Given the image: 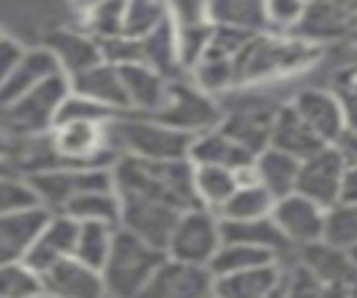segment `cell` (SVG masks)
<instances>
[{
  "label": "cell",
  "mask_w": 357,
  "mask_h": 298,
  "mask_svg": "<svg viewBox=\"0 0 357 298\" xmlns=\"http://www.w3.org/2000/svg\"><path fill=\"white\" fill-rule=\"evenodd\" d=\"M321 292V281L304 270L298 262L287 259L284 262V295L282 298H318Z\"/></svg>",
  "instance_id": "obj_45"
},
{
  "label": "cell",
  "mask_w": 357,
  "mask_h": 298,
  "mask_svg": "<svg viewBox=\"0 0 357 298\" xmlns=\"http://www.w3.org/2000/svg\"><path fill=\"white\" fill-rule=\"evenodd\" d=\"M22 53H25V47H22L14 36L0 33V84H3V81L11 75V70L20 64Z\"/></svg>",
  "instance_id": "obj_48"
},
{
  "label": "cell",
  "mask_w": 357,
  "mask_h": 298,
  "mask_svg": "<svg viewBox=\"0 0 357 298\" xmlns=\"http://www.w3.org/2000/svg\"><path fill=\"white\" fill-rule=\"evenodd\" d=\"M195 89H201L204 95L215 97L218 92H226V89H234V67H231V58L215 53L212 47L184 72Z\"/></svg>",
  "instance_id": "obj_33"
},
{
  "label": "cell",
  "mask_w": 357,
  "mask_h": 298,
  "mask_svg": "<svg viewBox=\"0 0 357 298\" xmlns=\"http://www.w3.org/2000/svg\"><path fill=\"white\" fill-rule=\"evenodd\" d=\"M284 262L276 259L234 276L212 279L215 298H282L284 295Z\"/></svg>",
  "instance_id": "obj_18"
},
{
  "label": "cell",
  "mask_w": 357,
  "mask_h": 298,
  "mask_svg": "<svg viewBox=\"0 0 357 298\" xmlns=\"http://www.w3.org/2000/svg\"><path fill=\"white\" fill-rule=\"evenodd\" d=\"M273 198L259 184L237 187L229 201L218 209V220H262L271 214Z\"/></svg>",
  "instance_id": "obj_36"
},
{
  "label": "cell",
  "mask_w": 357,
  "mask_h": 298,
  "mask_svg": "<svg viewBox=\"0 0 357 298\" xmlns=\"http://www.w3.org/2000/svg\"><path fill=\"white\" fill-rule=\"evenodd\" d=\"M268 262H276V256L271 251L243 245V242H220L215 256L209 259L206 270L212 279H223V276H234V273H243V270H251V267H259Z\"/></svg>",
  "instance_id": "obj_32"
},
{
  "label": "cell",
  "mask_w": 357,
  "mask_h": 298,
  "mask_svg": "<svg viewBox=\"0 0 357 298\" xmlns=\"http://www.w3.org/2000/svg\"><path fill=\"white\" fill-rule=\"evenodd\" d=\"M8 148H11V139L0 131V162H6V156H8Z\"/></svg>",
  "instance_id": "obj_50"
},
{
  "label": "cell",
  "mask_w": 357,
  "mask_h": 298,
  "mask_svg": "<svg viewBox=\"0 0 357 298\" xmlns=\"http://www.w3.org/2000/svg\"><path fill=\"white\" fill-rule=\"evenodd\" d=\"M296 173H298V159L276 150V148H265L254 156V175L257 184L276 201L284 198L296 189Z\"/></svg>",
  "instance_id": "obj_27"
},
{
  "label": "cell",
  "mask_w": 357,
  "mask_h": 298,
  "mask_svg": "<svg viewBox=\"0 0 357 298\" xmlns=\"http://www.w3.org/2000/svg\"><path fill=\"white\" fill-rule=\"evenodd\" d=\"M120 22H123V3H98V6L86 8L81 31L89 33L92 39L103 42V39L120 36Z\"/></svg>",
  "instance_id": "obj_41"
},
{
  "label": "cell",
  "mask_w": 357,
  "mask_h": 298,
  "mask_svg": "<svg viewBox=\"0 0 357 298\" xmlns=\"http://www.w3.org/2000/svg\"><path fill=\"white\" fill-rule=\"evenodd\" d=\"M318 298H354V284H321Z\"/></svg>",
  "instance_id": "obj_49"
},
{
  "label": "cell",
  "mask_w": 357,
  "mask_h": 298,
  "mask_svg": "<svg viewBox=\"0 0 357 298\" xmlns=\"http://www.w3.org/2000/svg\"><path fill=\"white\" fill-rule=\"evenodd\" d=\"M206 298H215V295H212V292H209V295H206Z\"/></svg>",
  "instance_id": "obj_53"
},
{
  "label": "cell",
  "mask_w": 357,
  "mask_h": 298,
  "mask_svg": "<svg viewBox=\"0 0 357 298\" xmlns=\"http://www.w3.org/2000/svg\"><path fill=\"white\" fill-rule=\"evenodd\" d=\"M39 295V276L22 262L0 265V298H33Z\"/></svg>",
  "instance_id": "obj_42"
},
{
  "label": "cell",
  "mask_w": 357,
  "mask_h": 298,
  "mask_svg": "<svg viewBox=\"0 0 357 298\" xmlns=\"http://www.w3.org/2000/svg\"><path fill=\"white\" fill-rule=\"evenodd\" d=\"M273 111H276V106H268V103H245V106H237L231 111H223V117L218 123V131L226 134L231 142H237L245 153L257 156L259 150L268 148Z\"/></svg>",
  "instance_id": "obj_17"
},
{
  "label": "cell",
  "mask_w": 357,
  "mask_h": 298,
  "mask_svg": "<svg viewBox=\"0 0 357 298\" xmlns=\"http://www.w3.org/2000/svg\"><path fill=\"white\" fill-rule=\"evenodd\" d=\"M31 209H42L31 184L17 173H3L0 175V217L22 214Z\"/></svg>",
  "instance_id": "obj_40"
},
{
  "label": "cell",
  "mask_w": 357,
  "mask_h": 298,
  "mask_svg": "<svg viewBox=\"0 0 357 298\" xmlns=\"http://www.w3.org/2000/svg\"><path fill=\"white\" fill-rule=\"evenodd\" d=\"M220 242H243L262 251H271L276 259H290V245L282 240L271 217L262 220H218Z\"/></svg>",
  "instance_id": "obj_26"
},
{
  "label": "cell",
  "mask_w": 357,
  "mask_h": 298,
  "mask_svg": "<svg viewBox=\"0 0 357 298\" xmlns=\"http://www.w3.org/2000/svg\"><path fill=\"white\" fill-rule=\"evenodd\" d=\"M42 47L56 58L59 64V72L64 78H73L95 64H100V45L98 39H92L89 33L84 31H70V28H59V31H50L42 42Z\"/></svg>",
  "instance_id": "obj_20"
},
{
  "label": "cell",
  "mask_w": 357,
  "mask_h": 298,
  "mask_svg": "<svg viewBox=\"0 0 357 298\" xmlns=\"http://www.w3.org/2000/svg\"><path fill=\"white\" fill-rule=\"evenodd\" d=\"M59 75V64L56 58L45 50V47H31L22 53L20 64L11 70V75L0 84V106H8L11 100L22 97L25 92L36 89L42 81Z\"/></svg>",
  "instance_id": "obj_24"
},
{
  "label": "cell",
  "mask_w": 357,
  "mask_h": 298,
  "mask_svg": "<svg viewBox=\"0 0 357 298\" xmlns=\"http://www.w3.org/2000/svg\"><path fill=\"white\" fill-rule=\"evenodd\" d=\"M70 220L75 223H106L117 228L120 220V201L114 195V189H98V192H84L78 198H73L64 212Z\"/></svg>",
  "instance_id": "obj_34"
},
{
  "label": "cell",
  "mask_w": 357,
  "mask_h": 298,
  "mask_svg": "<svg viewBox=\"0 0 357 298\" xmlns=\"http://www.w3.org/2000/svg\"><path fill=\"white\" fill-rule=\"evenodd\" d=\"M39 292L47 298H106L100 273L73 256L39 273Z\"/></svg>",
  "instance_id": "obj_16"
},
{
  "label": "cell",
  "mask_w": 357,
  "mask_h": 298,
  "mask_svg": "<svg viewBox=\"0 0 357 298\" xmlns=\"http://www.w3.org/2000/svg\"><path fill=\"white\" fill-rule=\"evenodd\" d=\"M354 25V6L351 3H304L301 19L290 36L324 47L326 42L343 39Z\"/></svg>",
  "instance_id": "obj_14"
},
{
  "label": "cell",
  "mask_w": 357,
  "mask_h": 298,
  "mask_svg": "<svg viewBox=\"0 0 357 298\" xmlns=\"http://www.w3.org/2000/svg\"><path fill=\"white\" fill-rule=\"evenodd\" d=\"M45 220H47L45 209H31L22 214L0 217V265L22 262L31 240L36 237V231L42 228Z\"/></svg>",
  "instance_id": "obj_28"
},
{
  "label": "cell",
  "mask_w": 357,
  "mask_h": 298,
  "mask_svg": "<svg viewBox=\"0 0 357 298\" xmlns=\"http://www.w3.org/2000/svg\"><path fill=\"white\" fill-rule=\"evenodd\" d=\"M321 47H312L296 36L282 33H254L243 50L231 58L234 67V86L273 81L282 75H293L298 70L312 67Z\"/></svg>",
  "instance_id": "obj_2"
},
{
  "label": "cell",
  "mask_w": 357,
  "mask_h": 298,
  "mask_svg": "<svg viewBox=\"0 0 357 298\" xmlns=\"http://www.w3.org/2000/svg\"><path fill=\"white\" fill-rule=\"evenodd\" d=\"M137 47H139V64L151 67L153 72H159L165 78L181 75L178 61H176V31H173L170 19H165L145 39H139Z\"/></svg>",
  "instance_id": "obj_30"
},
{
  "label": "cell",
  "mask_w": 357,
  "mask_h": 298,
  "mask_svg": "<svg viewBox=\"0 0 357 298\" xmlns=\"http://www.w3.org/2000/svg\"><path fill=\"white\" fill-rule=\"evenodd\" d=\"M176 61L181 75L209 50V39H212V25L209 22H198V25H181L176 28Z\"/></svg>",
  "instance_id": "obj_39"
},
{
  "label": "cell",
  "mask_w": 357,
  "mask_h": 298,
  "mask_svg": "<svg viewBox=\"0 0 357 298\" xmlns=\"http://www.w3.org/2000/svg\"><path fill=\"white\" fill-rule=\"evenodd\" d=\"M114 117L117 114L103 109V106H95V103H89L78 95H67L64 103L59 106V114H56L53 125H59V123H112Z\"/></svg>",
  "instance_id": "obj_44"
},
{
  "label": "cell",
  "mask_w": 357,
  "mask_h": 298,
  "mask_svg": "<svg viewBox=\"0 0 357 298\" xmlns=\"http://www.w3.org/2000/svg\"><path fill=\"white\" fill-rule=\"evenodd\" d=\"M167 19L181 28V25H198V22H209L206 19V3L201 0H178V3H167Z\"/></svg>",
  "instance_id": "obj_47"
},
{
  "label": "cell",
  "mask_w": 357,
  "mask_h": 298,
  "mask_svg": "<svg viewBox=\"0 0 357 298\" xmlns=\"http://www.w3.org/2000/svg\"><path fill=\"white\" fill-rule=\"evenodd\" d=\"M117 75H120V86H123V95L128 103V114L151 117L162 106L165 86H167L165 75L153 72L145 64H123V67H117Z\"/></svg>",
  "instance_id": "obj_22"
},
{
  "label": "cell",
  "mask_w": 357,
  "mask_h": 298,
  "mask_svg": "<svg viewBox=\"0 0 357 298\" xmlns=\"http://www.w3.org/2000/svg\"><path fill=\"white\" fill-rule=\"evenodd\" d=\"M187 162L190 164H209V167H223V170H240L245 164L254 162L251 153H245L237 142H231L226 134H220L218 128L204 131L198 136H192L190 150H187Z\"/></svg>",
  "instance_id": "obj_25"
},
{
  "label": "cell",
  "mask_w": 357,
  "mask_h": 298,
  "mask_svg": "<svg viewBox=\"0 0 357 298\" xmlns=\"http://www.w3.org/2000/svg\"><path fill=\"white\" fill-rule=\"evenodd\" d=\"M33 298H47V295H42V292H39V295H33Z\"/></svg>",
  "instance_id": "obj_52"
},
{
  "label": "cell",
  "mask_w": 357,
  "mask_h": 298,
  "mask_svg": "<svg viewBox=\"0 0 357 298\" xmlns=\"http://www.w3.org/2000/svg\"><path fill=\"white\" fill-rule=\"evenodd\" d=\"M290 109L324 145H337L346 134L354 131V125L349 123V117L343 114L340 103L329 89H301L293 95Z\"/></svg>",
  "instance_id": "obj_11"
},
{
  "label": "cell",
  "mask_w": 357,
  "mask_h": 298,
  "mask_svg": "<svg viewBox=\"0 0 357 298\" xmlns=\"http://www.w3.org/2000/svg\"><path fill=\"white\" fill-rule=\"evenodd\" d=\"M162 259H165L162 251L117 228L112 237L106 262L98 270L106 298H137V292L145 287V281L153 276Z\"/></svg>",
  "instance_id": "obj_4"
},
{
  "label": "cell",
  "mask_w": 357,
  "mask_h": 298,
  "mask_svg": "<svg viewBox=\"0 0 357 298\" xmlns=\"http://www.w3.org/2000/svg\"><path fill=\"white\" fill-rule=\"evenodd\" d=\"M151 117L156 123L178 131V134L198 136L204 131L218 128V123L223 117V109L218 106L215 97L195 89L187 75H173V78H167L162 106Z\"/></svg>",
  "instance_id": "obj_7"
},
{
  "label": "cell",
  "mask_w": 357,
  "mask_h": 298,
  "mask_svg": "<svg viewBox=\"0 0 357 298\" xmlns=\"http://www.w3.org/2000/svg\"><path fill=\"white\" fill-rule=\"evenodd\" d=\"M220 245V226H218V214L195 206L178 214L170 240L165 245V256L181 265H192V267H206L209 259L215 256Z\"/></svg>",
  "instance_id": "obj_9"
},
{
  "label": "cell",
  "mask_w": 357,
  "mask_h": 298,
  "mask_svg": "<svg viewBox=\"0 0 357 298\" xmlns=\"http://www.w3.org/2000/svg\"><path fill=\"white\" fill-rule=\"evenodd\" d=\"M22 178L31 184L39 206L47 214H61L64 206L84 192L114 189L112 170H103V167H53V170L31 173Z\"/></svg>",
  "instance_id": "obj_8"
},
{
  "label": "cell",
  "mask_w": 357,
  "mask_h": 298,
  "mask_svg": "<svg viewBox=\"0 0 357 298\" xmlns=\"http://www.w3.org/2000/svg\"><path fill=\"white\" fill-rule=\"evenodd\" d=\"M290 259L298 262L304 270H310L321 284H354V273H357L354 251L332 248V245L315 240L310 245L293 248Z\"/></svg>",
  "instance_id": "obj_19"
},
{
  "label": "cell",
  "mask_w": 357,
  "mask_h": 298,
  "mask_svg": "<svg viewBox=\"0 0 357 298\" xmlns=\"http://www.w3.org/2000/svg\"><path fill=\"white\" fill-rule=\"evenodd\" d=\"M117 201H120L117 228L165 253V245H167L170 231H173L181 212H176L167 203L148 201V198H134V195H117Z\"/></svg>",
  "instance_id": "obj_10"
},
{
  "label": "cell",
  "mask_w": 357,
  "mask_h": 298,
  "mask_svg": "<svg viewBox=\"0 0 357 298\" xmlns=\"http://www.w3.org/2000/svg\"><path fill=\"white\" fill-rule=\"evenodd\" d=\"M329 92L335 95V100L340 103L343 114H346L349 123L354 125V67H343L340 72H335Z\"/></svg>",
  "instance_id": "obj_46"
},
{
  "label": "cell",
  "mask_w": 357,
  "mask_h": 298,
  "mask_svg": "<svg viewBox=\"0 0 357 298\" xmlns=\"http://www.w3.org/2000/svg\"><path fill=\"white\" fill-rule=\"evenodd\" d=\"M114 226L106 223H75V245H73V259H78L81 265L100 270L106 262V253L112 248V237H114Z\"/></svg>",
  "instance_id": "obj_35"
},
{
  "label": "cell",
  "mask_w": 357,
  "mask_h": 298,
  "mask_svg": "<svg viewBox=\"0 0 357 298\" xmlns=\"http://www.w3.org/2000/svg\"><path fill=\"white\" fill-rule=\"evenodd\" d=\"M114 195H134L173 206L176 212L195 209L192 195V164L181 162H145L134 156H117L112 164Z\"/></svg>",
  "instance_id": "obj_1"
},
{
  "label": "cell",
  "mask_w": 357,
  "mask_h": 298,
  "mask_svg": "<svg viewBox=\"0 0 357 298\" xmlns=\"http://www.w3.org/2000/svg\"><path fill=\"white\" fill-rule=\"evenodd\" d=\"M237 189L234 173L223 167H209V164H192V195L198 206L209 209L218 214V209L229 201V195Z\"/></svg>",
  "instance_id": "obj_31"
},
{
  "label": "cell",
  "mask_w": 357,
  "mask_h": 298,
  "mask_svg": "<svg viewBox=\"0 0 357 298\" xmlns=\"http://www.w3.org/2000/svg\"><path fill=\"white\" fill-rule=\"evenodd\" d=\"M73 245H75V220H70L67 214H47V220L31 240V245L22 256V265L39 276L50 265L70 259Z\"/></svg>",
  "instance_id": "obj_15"
},
{
  "label": "cell",
  "mask_w": 357,
  "mask_h": 298,
  "mask_svg": "<svg viewBox=\"0 0 357 298\" xmlns=\"http://www.w3.org/2000/svg\"><path fill=\"white\" fill-rule=\"evenodd\" d=\"M268 217L276 226V231L282 234V240L290 245V253H293V248H301V245H310V242L321 240L324 209L318 203L307 201L298 192L276 198Z\"/></svg>",
  "instance_id": "obj_12"
},
{
  "label": "cell",
  "mask_w": 357,
  "mask_h": 298,
  "mask_svg": "<svg viewBox=\"0 0 357 298\" xmlns=\"http://www.w3.org/2000/svg\"><path fill=\"white\" fill-rule=\"evenodd\" d=\"M321 242L343 251H354L357 245V203H335L324 209L321 220Z\"/></svg>",
  "instance_id": "obj_37"
},
{
  "label": "cell",
  "mask_w": 357,
  "mask_h": 298,
  "mask_svg": "<svg viewBox=\"0 0 357 298\" xmlns=\"http://www.w3.org/2000/svg\"><path fill=\"white\" fill-rule=\"evenodd\" d=\"M67 86H70V95H78V97H84L95 106H103L114 114H128V103H126L123 86H120L117 67H112L106 61L67 78Z\"/></svg>",
  "instance_id": "obj_21"
},
{
  "label": "cell",
  "mask_w": 357,
  "mask_h": 298,
  "mask_svg": "<svg viewBox=\"0 0 357 298\" xmlns=\"http://www.w3.org/2000/svg\"><path fill=\"white\" fill-rule=\"evenodd\" d=\"M301 11H304V3H298V0H265L262 3V14H265L268 33L290 36L293 28L301 19Z\"/></svg>",
  "instance_id": "obj_43"
},
{
  "label": "cell",
  "mask_w": 357,
  "mask_h": 298,
  "mask_svg": "<svg viewBox=\"0 0 357 298\" xmlns=\"http://www.w3.org/2000/svg\"><path fill=\"white\" fill-rule=\"evenodd\" d=\"M212 292V276L206 267L181 265L173 259H162L137 298H206Z\"/></svg>",
  "instance_id": "obj_13"
},
{
  "label": "cell",
  "mask_w": 357,
  "mask_h": 298,
  "mask_svg": "<svg viewBox=\"0 0 357 298\" xmlns=\"http://www.w3.org/2000/svg\"><path fill=\"white\" fill-rule=\"evenodd\" d=\"M3 173H14V170H11L6 162H0V175H3Z\"/></svg>",
  "instance_id": "obj_51"
},
{
  "label": "cell",
  "mask_w": 357,
  "mask_h": 298,
  "mask_svg": "<svg viewBox=\"0 0 357 298\" xmlns=\"http://www.w3.org/2000/svg\"><path fill=\"white\" fill-rule=\"evenodd\" d=\"M351 167H354V131L346 134L337 145H324L312 156L301 159L293 192L304 195L321 209H329L340 201V187Z\"/></svg>",
  "instance_id": "obj_5"
},
{
  "label": "cell",
  "mask_w": 357,
  "mask_h": 298,
  "mask_svg": "<svg viewBox=\"0 0 357 298\" xmlns=\"http://www.w3.org/2000/svg\"><path fill=\"white\" fill-rule=\"evenodd\" d=\"M67 95H70V86L61 72L42 81L36 89L25 92L22 97L11 100L8 106H0V131L11 142L47 134L53 128L59 106L64 103Z\"/></svg>",
  "instance_id": "obj_6"
},
{
  "label": "cell",
  "mask_w": 357,
  "mask_h": 298,
  "mask_svg": "<svg viewBox=\"0 0 357 298\" xmlns=\"http://www.w3.org/2000/svg\"><path fill=\"white\" fill-rule=\"evenodd\" d=\"M268 148H276L293 159H307L315 150L324 148V142L304 125V120L290 109V103L276 106L273 111V123H271V136H268Z\"/></svg>",
  "instance_id": "obj_23"
},
{
  "label": "cell",
  "mask_w": 357,
  "mask_h": 298,
  "mask_svg": "<svg viewBox=\"0 0 357 298\" xmlns=\"http://www.w3.org/2000/svg\"><path fill=\"white\" fill-rule=\"evenodd\" d=\"M109 134L120 156H134L145 162H181L187 159L192 142V136L178 134L142 114H117L109 123Z\"/></svg>",
  "instance_id": "obj_3"
},
{
  "label": "cell",
  "mask_w": 357,
  "mask_h": 298,
  "mask_svg": "<svg viewBox=\"0 0 357 298\" xmlns=\"http://www.w3.org/2000/svg\"><path fill=\"white\" fill-rule=\"evenodd\" d=\"M206 19H209V25L234 28V31H243V33H268L259 0H215V3H206Z\"/></svg>",
  "instance_id": "obj_29"
},
{
  "label": "cell",
  "mask_w": 357,
  "mask_h": 298,
  "mask_svg": "<svg viewBox=\"0 0 357 298\" xmlns=\"http://www.w3.org/2000/svg\"><path fill=\"white\" fill-rule=\"evenodd\" d=\"M165 19H167V3H153V0L123 3L120 36L139 42V39H145L153 28H159Z\"/></svg>",
  "instance_id": "obj_38"
},
{
  "label": "cell",
  "mask_w": 357,
  "mask_h": 298,
  "mask_svg": "<svg viewBox=\"0 0 357 298\" xmlns=\"http://www.w3.org/2000/svg\"><path fill=\"white\" fill-rule=\"evenodd\" d=\"M0 33H3V31H0Z\"/></svg>",
  "instance_id": "obj_54"
}]
</instances>
